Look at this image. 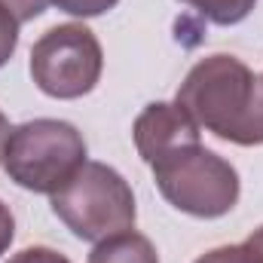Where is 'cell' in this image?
I'll return each mask as SVG.
<instances>
[{"label":"cell","instance_id":"obj_4","mask_svg":"<svg viewBox=\"0 0 263 263\" xmlns=\"http://www.w3.org/2000/svg\"><path fill=\"white\" fill-rule=\"evenodd\" d=\"M150 168L165 202L190 217H202V220L223 217L236 208L242 193L239 172L223 156H217L202 144L178 150L175 156Z\"/></svg>","mask_w":263,"mask_h":263},{"label":"cell","instance_id":"obj_3","mask_svg":"<svg viewBox=\"0 0 263 263\" xmlns=\"http://www.w3.org/2000/svg\"><path fill=\"white\" fill-rule=\"evenodd\" d=\"M55 217L83 242H101L135 227L138 208L129 181L104 165L86 162L62 190L49 196Z\"/></svg>","mask_w":263,"mask_h":263},{"label":"cell","instance_id":"obj_14","mask_svg":"<svg viewBox=\"0 0 263 263\" xmlns=\"http://www.w3.org/2000/svg\"><path fill=\"white\" fill-rule=\"evenodd\" d=\"M12 239H15V217H12V211H9V205L0 199V257L9 251V245H12Z\"/></svg>","mask_w":263,"mask_h":263},{"label":"cell","instance_id":"obj_1","mask_svg":"<svg viewBox=\"0 0 263 263\" xmlns=\"http://www.w3.org/2000/svg\"><path fill=\"white\" fill-rule=\"evenodd\" d=\"M175 101L199 129L239 147L263 144V73L236 55H208L190 67Z\"/></svg>","mask_w":263,"mask_h":263},{"label":"cell","instance_id":"obj_5","mask_svg":"<svg viewBox=\"0 0 263 263\" xmlns=\"http://www.w3.org/2000/svg\"><path fill=\"white\" fill-rule=\"evenodd\" d=\"M101 70H104L101 43L80 22L49 28L31 49V80L43 95L59 101L89 95L98 86Z\"/></svg>","mask_w":263,"mask_h":263},{"label":"cell","instance_id":"obj_13","mask_svg":"<svg viewBox=\"0 0 263 263\" xmlns=\"http://www.w3.org/2000/svg\"><path fill=\"white\" fill-rule=\"evenodd\" d=\"M18 22H34L37 15H43L46 12V6H49V0H0Z\"/></svg>","mask_w":263,"mask_h":263},{"label":"cell","instance_id":"obj_8","mask_svg":"<svg viewBox=\"0 0 263 263\" xmlns=\"http://www.w3.org/2000/svg\"><path fill=\"white\" fill-rule=\"evenodd\" d=\"M181 3L193 6L199 15H205L208 22L223 25V28L245 22L257 6V0H181Z\"/></svg>","mask_w":263,"mask_h":263},{"label":"cell","instance_id":"obj_7","mask_svg":"<svg viewBox=\"0 0 263 263\" xmlns=\"http://www.w3.org/2000/svg\"><path fill=\"white\" fill-rule=\"evenodd\" d=\"M89 263H159V254L147 236L126 230V233L95 242Z\"/></svg>","mask_w":263,"mask_h":263},{"label":"cell","instance_id":"obj_16","mask_svg":"<svg viewBox=\"0 0 263 263\" xmlns=\"http://www.w3.org/2000/svg\"><path fill=\"white\" fill-rule=\"evenodd\" d=\"M9 120H6V114L0 110V165H3V150H6V141H9Z\"/></svg>","mask_w":263,"mask_h":263},{"label":"cell","instance_id":"obj_9","mask_svg":"<svg viewBox=\"0 0 263 263\" xmlns=\"http://www.w3.org/2000/svg\"><path fill=\"white\" fill-rule=\"evenodd\" d=\"M18 25L22 22L0 3V67L9 65V59L18 49Z\"/></svg>","mask_w":263,"mask_h":263},{"label":"cell","instance_id":"obj_12","mask_svg":"<svg viewBox=\"0 0 263 263\" xmlns=\"http://www.w3.org/2000/svg\"><path fill=\"white\" fill-rule=\"evenodd\" d=\"M6 263H70L55 248H46V245H34V248H22L18 254H12Z\"/></svg>","mask_w":263,"mask_h":263},{"label":"cell","instance_id":"obj_11","mask_svg":"<svg viewBox=\"0 0 263 263\" xmlns=\"http://www.w3.org/2000/svg\"><path fill=\"white\" fill-rule=\"evenodd\" d=\"M196 263H257V257L242 245H220V248H211L205 251L202 257H196Z\"/></svg>","mask_w":263,"mask_h":263},{"label":"cell","instance_id":"obj_2","mask_svg":"<svg viewBox=\"0 0 263 263\" xmlns=\"http://www.w3.org/2000/svg\"><path fill=\"white\" fill-rule=\"evenodd\" d=\"M86 141L65 120H28L9 132L3 168L12 184L31 193L52 196L86 165Z\"/></svg>","mask_w":263,"mask_h":263},{"label":"cell","instance_id":"obj_6","mask_svg":"<svg viewBox=\"0 0 263 263\" xmlns=\"http://www.w3.org/2000/svg\"><path fill=\"white\" fill-rule=\"evenodd\" d=\"M132 138H135L138 156L147 165H156L175 156L178 150L202 144V129L178 101H153L138 114L132 126Z\"/></svg>","mask_w":263,"mask_h":263},{"label":"cell","instance_id":"obj_10","mask_svg":"<svg viewBox=\"0 0 263 263\" xmlns=\"http://www.w3.org/2000/svg\"><path fill=\"white\" fill-rule=\"evenodd\" d=\"M55 3L62 12L67 15H77V18H95V15H104L110 12L120 0H49Z\"/></svg>","mask_w":263,"mask_h":263},{"label":"cell","instance_id":"obj_15","mask_svg":"<svg viewBox=\"0 0 263 263\" xmlns=\"http://www.w3.org/2000/svg\"><path fill=\"white\" fill-rule=\"evenodd\" d=\"M245 248L257 257V263H263V227H257V230L245 239Z\"/></svg>","mask_w":263,"mask_h":263}]
</instances>
